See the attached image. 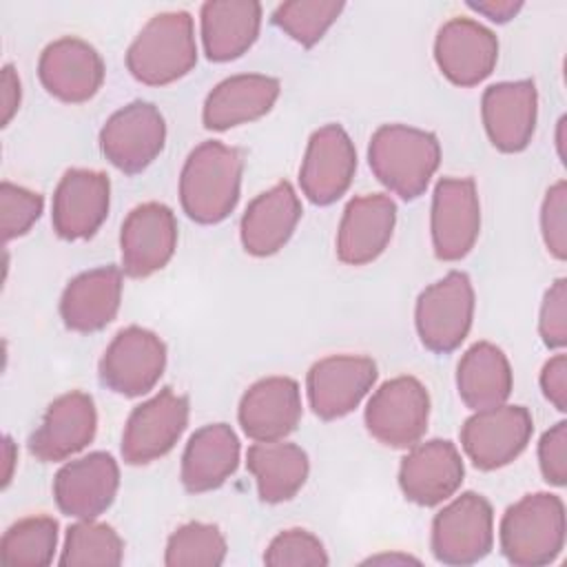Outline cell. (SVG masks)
Returning a JSON list of instances; mask_svg holds the SVG:
<instances>
[{
    "mask_svg": "<svg viewBox=\"0 0 567 567\" xmlns=\"http://www.w3.org/2000/svg\"><path fill=\"white\" fill-rule=\"evenodd\" d=\"M58 545V523L51 516H29L13 523L0 540V560L13 567L51 565Z\"/></svg>",
    "mask_w": 567,
    "mask_h": 567,
    "instance_id": "obj_32",
    "label": "cell"
},
{
    "mask_svg": "<svg viewBox=\"0 0 567 567\" xmlns=\"http://www.w3.org/2000/svg\"><path fill=\"white\" fill-rule=\"evenodd\" d=\"M197 64L193 18L188 11L153 16L126 51L131 75L148 86L171 84Z\"/></svg>",
    "mask_w": 567,
    "mask_h": 567,
    "instance_id": "obj_3",
    "label": "cell"
},
{
    "mask_svg": "<svg viewBox=\"0 0 567 567\" xmlns=\"http://www.w3.org/2000/svg\"><path fill=\"white\" fill-rule=\"evenodd\" d=\"M434 60L450 82L474 86L494 71L498 40L472 18H452L436 33Z\"/></svg>",
    "mask_w": 567,
    "mask_h": 567,
    "instance_id": "obj_17",
    "label": "cell"
},
{
    "mask_svg": "<svg viewBox=\"0 0 567 567\" xmlns=\"http://www.w3.org/2000/svg\"><path fill=\"white\" fill-rule=\"evenodd\" d=\"M430 396L425 385L414 377L385 381L368 401V432L383 445L412 447L427 430Z\"/></svg>",
    "mask_w": 567,
    "mask_h": 567,
    "instance_id": "obj_7",
    "label": "cell"
},
{
    "mask_svg": "<svg viewBox=\"0 0 567 567\" xmlns=\"http://www.w3.org/2000/svg\"><path fill=\"white\" fill-rule=\"evenodd\" d=\"M463 458L452 441L414 443L399 467V485L408 501L432 507L447 501L463 483Z\"/></svg>",
    "mask_w": 567,
    "mask_h": 567,
    "instance_id": "obj_18",
    "label": "cell"
},
{
    "mask_svg": "<svg viewBox=\"0 0 567 567\" xmlns=\"http://www.w3.org/2000/svg\"><path fill=\"white\" fill-rule=\"evenodd\" d=\"M97 427L95 403L86 392H66L44 412L42 423L29 439V452L44 461H64L84 450Z\"/></svg>",
    "mask_w": 567,
    "mask_h": 567,
    "instance_id": "obj_20",
    "label": "cell"
},
{
    "mask_svg": "<svg viewBox=\"0 0 567 567\" xmlns=\"http://www.w3.org/2000/svg\"><path fill=\"white\" fill-rule=\"evenodd\" d=\"M343 11V2L334 0H292L281 2L272 11V22L303 47L317 44L330 24Z\"/></svg>",
    "mask_w": 567,
    "mask_h": 567,
    "instance_id": "obj_35",
    "label": "cell"
},
{
    "mask_svg": "<svg viewBox=\"0 0 567 567\" xmlns=\"http://www.w3.org/2000/svg\"><path fill=\"white\" fill-rule=\"evenodd\" d=\"M38 75L51 95L62 102L80 104L91 100L102 86L104 62L89 42L60 38L42 51Z\"/></svg>",
    "mask_w": 567,
    "mask_h": 567,
    "instance_id": "obj_21",
    "label": "cell"
},
{
    "mask_svg": "<svg viewBox=\"0 0 567 567\" xmlns=\"http://www.w3.org/2000/svg\"><path fill=\"white\" fill-rule=\"evenodd\" d=\"M166 368L164 341L140 326L120 330L100 361V381L124 396H142L155 388Z\"/></svg>",
    "mask_w": 567,
    "mask_h": 567,
    "instance_id": "obj_9",
    "label": "cell"
},
{
    "mask_svg": "<svg viewBox=\"0 0 567 567\" xmlns=\"http://www.w3.org/2000/svg\"><path fill=\"white\" fill-rule=\"evenodd\" d=\"M481 204L470 177H443L432 195V246L439 259L458 261L476 244Z\"/></svg>",
    "mask_w": 567,
    "mask_h": 567,
    "instance_id": "obj_12",
    "label": "cell"
},
{
    "mask_svg": "<svg viewBox=\"0 0 567 567\" xmlns=\"http://www.w3.org/2000/svg\"><path fill=\"white\" fill-rule=\"evenodd\" d=\"M279 97V80L241 73L221 80L206 97L202 120L210 131H226L266 115Z\"/></svg>",
    "mask_w": 567,
    "mask_h": 567,
    "instance_id": "obj_27",
    "label": "cell"
},
{
    "mask_svg": "<svg viewBox=\"0 0 567 567\" xmlns=\"http://www.w3.org/2000/svg\"><path fill=\"white\" fill-rule=\"evenodd\" d=\"M534 421L523 405L476 410L461 427V445L478 470H498L512 463L529 443Z\"/></svg>",
    "mask_w": 567,
    "mask_h": 567,
    "instance_id": "obj_10",
    "label": "cell"
},
{
    "mask_svg": "<svg viewBox=\"0 0 567 567\" xmlns=\"http://www.w3.org/2000/svg\"><path fill=\"white\" fill-rule=\"evenodd\" d=\"M188 425V399L173 388L159 390L153 399L137 405L122 434V458L128 465L151 463L179 441Z\"/></svg>",
    "mask_w": 567,
    "mask_h": 567,
    "instance_id": "obj_11",
    "label": "cell"
},
{
    "mask_svg": "<svg viewBox=\"0 0 567 567\" xmlns=\"http://www.w3.org/2000/svg\"><path fill=\"white\" fill-rule=\"evenodd\" d=\"M396 206L388 195H361L348 202L339 233L337 255L343 264L363 266L374 261L392 239Z\"/></svg>",
    "mask_w": 567,
    "mask_h": 567,
    "instance_id": "obj_23",
    "label": "cell"
},
{
    "mask_svg": "<svg viewBox=\"0 0 567 567\" xmlns=\"http://www.w3.org/2000/svg\"><path fill=\"white\" fill-rule=\"evenodd\" d=\"M538 463L547 483L565 485L567 481V423L558 421L538 443Z\"/></svg>",
    "mask_w": 567,
    "mask_h": 567,
    "instance_id": "obj_40",
    "label": "cell"
},
{
    "mask_svg": "<svg viewBox=\"0 0 567 567\" xmlns=\"http://www.w3.org/2000/svg\"><path fill=\"white\" fill-rule=\"evenodd\" d=\"M124 558L120 534L104 523L80 520L66 529L60 565L64 567H115Z\"/></svg>",
    "mask_w": 567,
    "mask_h": 567,
    "instance_id": "obj_33",
    "label": "cell"
},
{
    "mask_svg": "<svg viewBox=\"0 0 567 567\" xmlns=\"http://www.w3.org/2000/svg\"><path fill=\"white\" fill-rule=\"evenodd\" d=\"M177 246V221L173 210L159 202L135 206L120 233L122 268L128 277H148L162 270Z\"/></svg>",
    "mask_w": 567,
    "mask_h": 567,
    "instance_id": "obj_15",
    "label": "cell"
},
{
    "mask_svg": "<svg viewBox=\"0 0 567 567\" xmlns=\"http://www.w3.org/2000/svg\"><path fill=\"white\" fill-rule=\"evenodd\" d=\"M120 467L106 452H91L62 465L53 478V496L62 514L91 520L113 503Z\"/></svg>",
    "mask_w": 567,
    "mask_h": 567,
    "instance_id": "obj_16",
    "label": "cell"
},
{
    "mask_svg": "<svg viewBox=\"0 0 567 567\" xmlns=\"http://www.w3.org/2000/svg\"><path fill=\"white\" fill-rule=\"evenodd\" d=\"M540 228H543V239L547 250L556 259L567 257V184L565 179L556 182L540 208Z\"/></svg>",
    "mask_w": 567,
    "mask_h": 567,
    "instance_id": "obj_38",
    "label": "cell"
},
{
    "mask_svg": "<svg viewBox=\"0 0 567 567\" xmlns=\"http://www.w3.org/2000/svg\"><path fill=\"white\" fill-rule=\"evenodd\" d=\"M301 217V202L288 182L257 195L241 217V244L255 257L275 255L290 239Z\"/></svg>",
    "mask_w": 567,
    "mask_h": 567,
    "instance_id": "obj_26",
    "label": "cell"
},
{
    "mask_svg": "<svg viewBox=\"0 0 567 567\" xmlns=\"http://www.w3.org/2000/svg\"><path fill=\"white\" fill-rule=\"evenodd\" d=\"M111 182L100 171L71 168L53 193L51 224L69 241L91 237L109 215Z\"/></svg>",
    "mask_w": 567,
    "mask_h": 567,
    "instance_id": "obj_19",
    "label": "cell"
},
{
    "mask_svg": "<svg viewBox=\"0 0 567 567\" xmlns=\"http://www.w3.org/2000/svg\"><path fill=\"white\" fill-rule=\"evenodd\" d=\"M0 102H2V126H7L20 106V80L11 64L2 66Z\"/></svg>",
    "mask_w": 567,
    "mask_h": 567,
    "instance_id": "obj_42",
    "label": "cell"
},
{
    "mask_svg": "<svg viewBox=\"0 0 567 567\" xmlns=\"http://www.w3.org/2000/svg\"><path fill=\"white\" fill-rule=\"evenodd\" d=\"M365 563H419L416 558H410V556H374V558H368Z\"/></svg>",
    "mask_w": 567,
    "mask_h": 567,
    "instance_id": "obj_45",
    "label": "cell"
},
{
    "mask_svg": "<svg viewBox=\"0 0 567 567\" xmlns=\"http://www.w3.org/2000/svg\"><path fill=\"white\" fill-rule=\"evenodd\" d=\"M538 332L547 348H563L567 343V279H556L545 292L538 319Z\"/></svg>",
    "mask_w": 567,
    "mask_h": 567,
    "instance_id": "obj_39",
    "label": "cell"
},
{
    "mask_svg": "<svg viewBox=\"0 0 567 567\" xmlns=\"http://www.w3.org/2000/svg\"><path fill=\"white\" fill-rule=\"evenodd\" d=\"M239 425L252 441H281L301 419L299 385L290 377L252 383L239 401Z\"/></svg>",
    "mask_w": 567,
    "mask_h": 567,
    "instance_id": "obj_24",
    "label": "cell"
},
{
    "mask_svg": "<svg viewBox=\"0 0 567 567\" xmlns=\"http://www.w3.org/2000/svg\"><path fill=\"white\" fill-rule=\"evenodd\" d=\"M44 199L40 193L2 182L0 186V210H2V237L11 241L24 235L42 215Z\"/></svg>",
    "mask_w": 567,
    "mask_h": 567,
    "instance_id": "obj_37",
    "label": "cell"
},
{
    "mask_svg": "<svg viewBox=\"0 0 567 567\" xmlns=\"http://www.w3.org/2000/svg\"><path fill=\"white\" fill-rule=\"evenodd\" d=\"M13 463H16V445L9 436H4V478H2V487L9 485L11 474H13Z\"/></svg>",
    "mask_w": 567,
    "mask_h": 567,
    "instance_id": "obj_44",
    "label": "cell"
},
{
    "mask_svg": "<svg viewBox=\"0 0 567 567\" xmlns=\"http://www.w3.org/2000/svg\"><path fill=\"white\" fill-rule=\"evenodd\" d=\"M244 159L237 148L217 140L202 142L190 151L179 175V202L197 224L226 219L239 199Z\"/></svg>",
    "mask_w": 567,
    "mask_h": 567,
    "instance_id": "obj_1",
    "label": "cell"
},
{
    "mask_svg": "<svg viewBox=\"0 0 567 567\" xmlns=\"http://www.w3.org/2000/svg\"><path fill=\"white\" fill-rule=\"evenodd\" d=\"M494 543V512L485 496L465 492L432 520V554L443 565L483 560Z\"/></svg>",
    "mask_w": 567,
    "mask_h": 567,
    "instance_id": "obj_6",
    "label": "cell"
},
{
    "mask_svg": "<svg viewBox=\"0 0 567 567\" xmlns=\"http://www.w3.org/2000/svg\"><path fill=\"white\" fill-rule=\"evenodd\" d=\"M166 124L159 109L135 100L115 111L100 131L104 157L126 175L142 173L164 148Z\"/></svg>",
    "mask_w": 567,
    "mask_h": 567,
    "instance_id": "obj_8",
    "label": "cell"
},
{
    "mask_svg": "<svg viewBox=\"0 0 567 567\" xmlns=\"http://www.w3.org/2000/svg\"><path fill=\"white\" fill-rule=\"evenodd\" d=\"M467 4L470 9L489 18L492 22H507L523 9L520 0H470Z\"/></svg>",
    "mask_w": 567,
    "mask_h": 567,
    "instance_id": "obj_43",
    "label": "cell"
},
{
    "mask_svg": "<svg viewBox=\"0 0 567 567\" xmlns=\"http://www.w3.org/2000/svg\"><path fill=\"white\" fill-rule=\"evenodd\" d=\"M540 388L545 399L558 412L567 410V357L565 354H556L543 365Z\"/></svg>",
    "mask_w": 567,
    "mask_h": 567,
    "instance_id": "obj_41",
    "label": "cell"
},
{
    "mask_svg": "<svg viewBox=\"0 0 567 567\" xmlns=\"http://www.w3.org/2000/svg\"><path fill=\"white\" fill-rule=\"evenodd\" d=\"M239 465V439L226 423L199 427L182 456V485L193 492H210L226 483Z\"/></svg>",
    "mask_w": 567,
    "mask_h": 567,
    "instance_id": "obj_29",
    "label": "cell"
},
{
    "mask_svg": "<svg viewBox=\"0 0 567 567\" xmlns=\"http://www.w3.org/2000/svg\"><path fill=\"white\" fill-rule=\"evenodd\" d=\"M248 472L257 481L264 503L290 501L308 478V454L286 441H257L246 454Z\"/></svg>",
    "mask_w": 567,
    "mask_h": 567,
    "instance_id": "obj_30",
    "label": "cell"
},
{
    "mask_svg": "<svg viewBox=\"0 0 567 567\" xmlns=\"http://www.w3.org/2000/svg\"><path fill=\"white\" fill-rule=\"evenodd\" d=\"M122 299V270L100 266L69 281L60 299L64 326L75 332H95L109 326Z\"/></svg>",
    "mask_w": 567,
    "mask_h": 567,
    "instance_id": "obj_25",
    "label": "cell"
},
{
    "mask_svg": "<svg viewBox=\"0 0 567 567\" xmlns=\"http://www.w3.org/2000/svg\"><path fill=\"white\" fill-rule=\"evenodd\" d=\"M226 549V538L217 525L186 523L171 534L164 563L168 567H217L224 563Z\"/></svg>",
    "mask_w": 567,
    "mask_h": 567,
    "instance_id": "obj_34",
    "label": "cell"
},
{
    "mask_svg": "<svg viewBox=\"0 0 567 567\" xmlns=\"http://www.w3.org/2000/svg\"><path fill=\"white\" fill-rule=\"evenodd\" d=\"M377 381V363L368 357L334 354L317 361L306 379L308 401L319 419L352 412Z\"/></svg>",
    "mask_w": 567,
    "mask_h": 567,
    "instance_id": "obj_14",
    "label": "cell"
},
{
    "mask_svg": "<svg viewBox=\"0 0 567 567\" xmlns=\"http://www.w3.org/2000/svg\"><path fill=\"white\" fill-rule=\"evenodd\" d=\"M472 317L474 288L470 277L461 270L447 272L416 299L414 321L421 343L439 354H447L465 341Z\"/></svg>",
    "mask_w": 567,
    "mask_h": 567,
    "instance_id": "obj_5",
    "label": "cell"
},
{
    "mask_svg": "<svg viewBox=\"0 0 567 567\" xmlns=\"http://www.w3.org/2000/svg\"><path fill=\"white\" fill-rule=\"evenodd\" d=\"M202 42L208 60L244 55L259 35L261 4L255 0H210L202 4Z\"/></svg>",
    "mask_w": 567,
    "mask_h": 567,
    "instance_id": "obj_28",
    "label": "cell"
},
{
    "mask_svg": "<svg viewBox=\"0 0 567 567\" xmlns=\"http://www.w3.org/2000/svg\"><path fill=\"white\" fill-rule=\"evenodd\" d=\"M368 162L385 188L403 199H416L439 168L441 146L434 133L405 124H385L370 140Z\"/></svg>",
    "mask_w": 567,
    "mask_h": 567,
    "instance_id": "obj_2",
    "label": "cell"
},
{
    "mask_svg": "<svg viewBox=\"0 0 567 567\" xmlns=\"http://www.w3.org/2000/svg\"><path fill=\"white\" fill-rule=\"evenodd\" d=\"M565 545L560 496L538 492L514 503L501 520V551L512 565L538 567L556 560Z\"/></svg>",
    "mask_w": 567,
    "mask_h": 567,
    "instance_id": "obj_4",
    "label": "cell"
},
{
    "mask_svg": "<svg viewBox=\"0 0 567 567\" xmlns=\"http://www.w3.org/2000/svg\"><path fill=\"white\" fill-rule=\"evenodd\" d=\"M563 131H565V117H560V122H558V153H560V157H565V153H563V144H565V137H563Z\"/></svg>",
    "mask_w": 567,
    "mask_h": 567,
    "instance_id": "obj_46",
    "label": "cell"
},
{
    "mask_svg": "<svg viewBox=\"0 0 567 567\" xmlns=\"http://www.w3.org/2000/svg\"><path fill=\"white\" fill-rule=\"evenodd\" d=\"M357 171V151L339 124H326L310 135L299 184L303 195L319 206L337 202L350 186Z\"/></svg>",
    "mask_w": 567,
    "mask_h": 567,
    "instance_id": "obj_13",
    "label": "cell"
},
{
    "mask_svg": "<svg viewBox=\"0 0 567 567\" xmlns=\"http://www.w3.org/2000/svg\"><path fill=\"white\" fill-rule=\"evenodd\" d=\"M456 388L474 412L503 405L512 392V368L503 350L489 341L474 343L458 361Z\"/></svg>",
    "mask_w": 567,
    "mask_h": 567,
    "instance_id": "obj_31",
    "label": "cell"
},
{
    "mask_svg": "<svg viewBox=\"0 0 567 567\" xmlns=\"http://www.w3.org/2000/svg\"><path fill=\"white\" fill-rule=\"evenodd\" d=\"M538 95L532 80L498 82L485 89L481 115L492 144L503 153L523 151L536 128Z\"/></svg>",
    "mask_w": 567,
    "mask_h": 567,
    "instance_id": "obj_22",
    "label": "cell"
},
{
    "mask_svg": "<svg viewBox=\"0 0 567 567\" xmlns=\"http://www.w3.org/2000/svg\"><path fill=\"white\" fill-rule=\"evenodd\" d=\"M264 563L270 567H301V565H328V554L317 536L306 529H286L277 534L266 554Z\"/></svg>",
    "mask_w": 567,
    "mask_h": 567,
    "instance_id": "obj_36",
    "label": "cell"
}]
</instances>
